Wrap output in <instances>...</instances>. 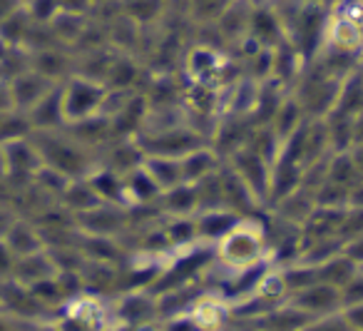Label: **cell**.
<instances>
[{"label": "cell", "instance_id": "1", "mask_svg": "<svg viewBox=\"0 0 363 331\" xmlns=\"http://www.w3.org/2000/svg\"><path fill=\"white\" fill-rule=\"evenodd\" d=\"M219 259L234 269H252L264 259V229L249 222H237L227 234L219 239Z\"/></svg>", "mask_w": 363, "mask_h": 331}, {"label": "cell", "instance_id": "2", "mask_svg": "<svg viewBox=\"0 0 363 331\" xmlns=\"http://www.w3.org/2000/svg\"><path fill=\"white\" fill-rule=\"evenodd\" d=\"M107 87L97 80L82 75H72L62 82V110L67 122H80L92 115H102V102H105Z\"/></svg>", "mask_w": 363, "mask_h": 331}, {"label": "cell", "instance_id": "3", "mask_svg": "<svg viewBox=\"0 0 363 331\" xmlns=\"http://www.w3.org/2000/svg\"><path fill=\"white\" fill-rule=\"evenodd\" d=\"M289 304L301 309L306 316L318 319V316H328V314H338L343 309L341 301V289L331 286L326 281H316V284L306 286V289H298L291 294Z\"/></svg>", "mask_w": 363, "mask_h": 331}, {"label": "cell", "instance_id": "4", "mask_svg": "<svg viewBox=\"0 0 363 331\" xmlns=\"http://www.w3.org/2000/svg\"><path fill=\"white\" fill-rule=\"evenodd\" d=\"M11 85V97H13V107L18 112H30L57 82H50L48 77H43L35 70H26L21 75H16L13 80H8Z\"/></svg>", "mask_w": 363, "mask_h": 331}, {"label": "cell", "instance_id": "5", "mask_svg": "<svg viewBox=\"0 0 363 331\" xmlns=\"http://www.w3.org/2000/svg\"><path fill=\"white\" fill-rule=\"evenodd\" d=\"M33 125V132H52L65 127V110H62V82L55 85L30 112H26Z\"/></svg>", "mask_w": 363, "mask_h": 331}, {"label": "cell", "instance_id": "6", "mask_svg": "<svg viewBox=\"0 0 363 331\" xmlns=\"http://www.w3.org/2000/svg\"><path fill=\"white\" fill-rule=\"evenodd\" d=\"M145 172L152 177L160 192H167L172 187L182 185L184 182V172H182V157H157V155H150L145 157L142 162Z\"/></svg>", "mask_w": 363, "mask_h": 331}, {"label": "cell", "instance_id": "7", "mask_svg": "<svg viewBox=\"0 0 363 331\" xmlns=\"http://www.w3.org/2000/svg\"><path fill=\"white\" fill-rule=\"evenodd\" d=\"M155 314H157V299L142 289L122 296L120 306H117V316H120V321H125V324H130V326L147 324Z\"/></svg>", "mask_w": 363, "mask_h": 331}, {"label": "cell", "instance_id": "8", "mask_svg": "<svg viewBox=\"0 0 363 331\" xmlns=\"http://www.w3.org/2000/svg\"><path fill=\"white\" fill-rule=\"evenodd\" d=\"M3 239L8 242V246H11L16 256H28V254H35V251L45 249L40 229H35L30 222H13L6 234H3Z\"/></svg>", "mask_w": 363, "mask_h": 331}, {"label": "cell", "instance_id": "9", "mask_svg": "<svg viewBox=\"0 0 363 331\" xmlns=\"http://www.w3.org/2000/svg\"><path fill=\"white\" fill-rule=\"evenodd\" d=\"M219 170V157L214 150H207V147H197L189 155L182 157V172H184V182L189 185H197L204 177L214 175Z\"/></svg>", "mask_w": 363, "mask_h": 331}, {"label": "cell", "instance_id": "10", "mask_svg": "<svg viewBox=\"0 0 363 331\" xmlns=\"http://www.w3.org/2000/svg\"><path fill=\"white\" fill-rule=\"evenodd\" d=\"M301 331H356V329L346 321L343 311H338V314H328V316L311 319Z\"/></svg>", "mask_w": 363, "mask_h": 331}, {"label": "cell", "instance_id": "11", "mask_svg": "<svg viewBox=\"0 0 363 331\" xmlns=\"http://www.w3.org/2000/svg\"><path fill=\"white\" fill-rule=\"evenodd\" d=\"M162 331H204V329L199 326V321L194 319L192 314H177V316L164 319Z\"/></svg>", "mask_w": 363, "mask_h": 331}, {"label": "cell", "instance_id": "12", "mask_svg": "<svg viewBox=\"0 0 363 331\" xmlns=\"http://www.w3.org/2000/svg\"><path fill=\"white\" fill-rule=\"evenodd\" d=\"M18 256L13 254V249L8 246V242L0 237V281L13 279V269H16Z\"/></svg>", "mask_w": 363, "mask_h": 331}, {"label": "cell", "instance_id": "13", "mask_svg": "<svg viewBox=\"0 0 363 331\" xmlns=\"http://www.w3.org/2000/svg\"><path fill=\"white\" fill-rule=\"evenodd\" d=\"M23 6H26V0H0V28L6 26L8 18L16 16Z\"/></svg>", "mask_w": 363, "mask_h": 331}, {"label": "cell", "instance_id": "14", "mask_svg": "<svg viewBox=\"0 0 363 331\" xmlns=\"http://www.w3.org/2000/svg\"><path fill=\"white\" fill-rule=\"evenodd\" d=\"M343 316H346V321L353 326L356 331H363V304H353V306H346V309H341Z\"/></svg>", "mask_w": 363, "mask_h": 331}, {"label": "cell", "instance_id": "15", "mask_svg": "<svg viewBox=\"0 0 363 331\" xmlns=\"http://www.w3.org/2000/svg\"><path fill=\"white\" fill-rule=\"evenodd\" d=\"M353 147H363V112L353 117Z\"/></svg>", "mask_w": 363, "mask_h": 331}, {"label": "cell", "instance_id": "16", "mask_svg": "<svg viewBox=\"0 0 363 331\" xmlns=\"http://www.w3.org/2000/svg\"><path fill=\"white\" fill-rule=\"evenodd\" d=\"M33 331H57V329H52V326H38V329H33Z\"/></svg>", "mask_w": 363, "mask_h": 331}, {"label": "cell", "instance_id": "17", "mask_svg": "<svg viewBox=\"0 0 363 331\" xmlns=\"http://www.w3.org/2000/svg\"><path fill=\"white\" fill-rule=\"evenodd\" d=\"M361 269H363V266H361Z\"/></svg>", "mask_w": 363, "mask_h": 331}]
</instances>
